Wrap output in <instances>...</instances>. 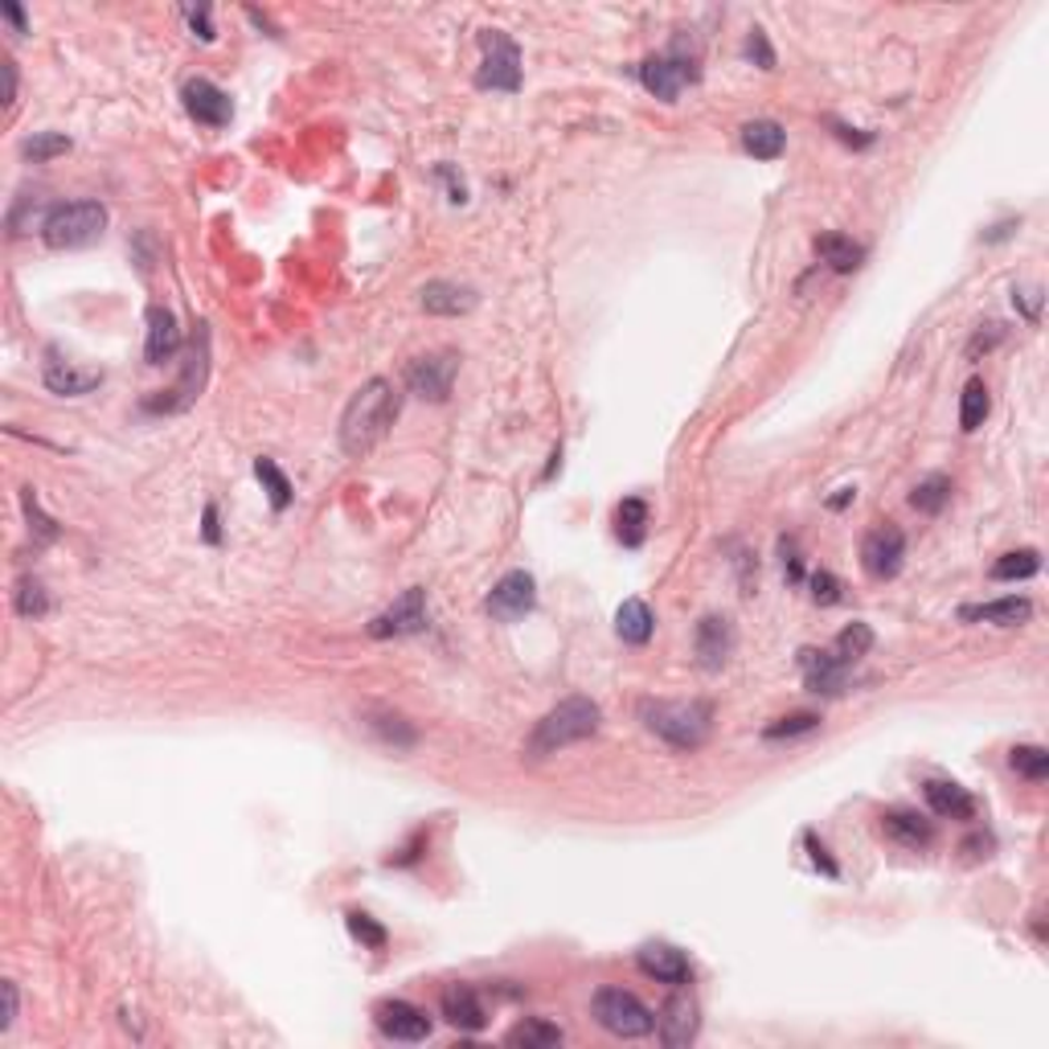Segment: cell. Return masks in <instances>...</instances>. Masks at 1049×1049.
Segmentation results:
<instances>
[{"label":"cell","instance_id":"6da1fadb","mask_svg":"<svg viewBox=\"0 0 1049 1049\" xmlns=\"http://www.w3.org/2000/svg\"><path fill=\"white\" fill-rule=\"evenodd\" d=\"M394 419H398V389L389 386L386 377H370L349 398L345 414H340V447H345V456H370L373 447L389 435Z\"/></svg>","mask_w":1049,"mask_h":1049},{"label":"cell","instance_id":"7a4b0ae2","mask_svg":"<svg viewBox=\"0 0 1049 1049\" xmlns=\"http://www.w3.org/2000/svg\"><path fill=\"white\" fill-rule=\"evenodd\" d=\"M599 726H603V710L594 706L591 697H566L533 726L524 750H529V759H550V755L566 750V746L594 738Z\"/></svg>","mask_w":1049,"mask_h":1049},{"label":"cell","instance_id":"3957f363","mask_svg":"<svg viewBox=\"0 0 1049 1049\" xmlns=\"http://www.w3.org/2000/svg\"><path fill=\"white\" fill-rule=\"evenodd\" d=\"M640 718L656 738H664L677 750H697L710 738L713 726L710 701H643Z\"/></svg>","mask_w":1049,"mask_h":1049},{"label":"cell","instance_id":"277c9868","mask_svg":"<svg viewBox=\"0 0 1049 1049\" xmlns=\"http://www.w3.org/2000/svg\"><path fill=\"white\" fill-rule=\"evenodd\" d=\"M107 230V209L99 202H62L41 221V242L50 251H83L95 246Z\"/></svg>","mask_w":1049,"mask_h":1049},{"label":"cell","instance_id":"5b68a950","mask_svg":"<svg viewBox=\"0 0 1049 1049\" xmlns=\"http://www.w3.org/2000/svg\"><path fill=\"white\" fill-rule=\"evenodd\" d=\"M591 1016L599 1021V1029H607L611 1037H624V1041L648 1037L656 1029V1013L636 992H624V988H599L591 997Z\"/></svg>","mask_w":1049,"mask_h":1049},{"label":"cell","instance_id":"8992f818","mask_svg":"<svg viewBox=\"0 0 1049 1049\" xmlns=\"http://www.w3.org/2000/svg\"><path fill=\"white\" fill-rule=\"evenodd\" d=\"M480 70H475V86L484 91H521V46L505 34V29H484L480 34Z\"/></svg>","mask_w":1049,"mask_h":1049},{"label":"cell","instance_id":"52a82bcc","mask_svg":"<svg viewBox=\"0 0 1049 1049\" xmlns=\"http://www.w3.org/2000/svg\"><path fill=\"white\" fill-rule=\"evenodd\" d=\"M697 79H701L697 58H694V53H685L680 46H673L668 53H652V58H643V67H640V83L664 103H677L680 91H685L689 83H697Z\"/></svg>","mask_w":1049,"mask_h":1049},{"label":"cell","instance_id":"ba28073f","mask_svg":"<svg viewBox=\"0 0 1049 1049\" xmlns=\"http://www.w3.org/2000/svg\"><path fill=\"white\" fill-rule=\"evenodd\" d=\"M902 558H906V533L897 529V524H878V529H869L861 542V566L869 578H878V582H885V578H894L897 570H902Z\"/></svg>","mask_w":1049,"mask_h":1049},{"label":"cell","instance_id":"9c48e42d","mask_svg":"<svg viewBox=\"0 0 1049 1049\" xmlns=\"http://www.w3.org/2000/svg\"><path fill=\"white\" fill-rule=\"evenodd\" d=\"M426 627V591L423 587H410L389 603L382 615H373L370 636L373 640H389V636H414Z\"/></svg>","mask_w":1049,"mask_h":1049},{"label":"cell","instance_id":"30bf717a","mask_svg":"<svg viewBox=\"0 0 1049 1049\" xmlns=\"http://www.w3.org/2000/svg\"><path fill=\"white\" fill-rule=\"evenodd\" d=\"M459 357L456 353H431L410 361L407 370V386L410 394H419L426 402H447L451 398V382H456Z\"/></svg>","mask_w":1049,"mask_h":1049},{"label":"cell","instance_id":"8fae6325","mask_svg":"<svg viewBox=\"0 0 1049 1049\" xmlns=\"http://www.w3.org/2000/svg\"><path fill=\"white\" fill-rule=\"evenodd\" d=\"M533 603H538V582H533V575H529V570H508L489 591V603H484V607H489L492 619L513 624V619L529 615Z\"/></svg>","mask_w":1049,"mask_h":1049},{"label":"cell","instance_id":"7c38bea8","mask_svg":"<svg viewBox=\"0 0 1049 1049\" xmlns=\"http://www.w3.org/2000/svg\"><path fill=\"white\" fill-rule=\"evenodd\" d=\"M373 1021L389 1041H426L431 1037V1016L410 1000H382L373 1009Z\"/></svg>","mask_w":1049,"mask_h":1049},{"label":"cell","instance_id":"4fadbf2b","mask_svg":"<svg viewBox=\"0 0 1049 1049\" xmlns=\"http://www.w3.org/2000/svg\"><path fill=\"white\" fill-rule=\"evenodd\" d=\"M181 103H185L189 116L197 119V123H205V128H226L230 116H234L230 95H226L221 86L209 83V79H189V83L181 86Z\"/></svg>","mask_w":1049,"mask_h":1049},{"label":"cell","instance_id":"5bb4252c","mask_svg":"<svg viewBox=\"0 0 1049 1049\" xmlns=\"http://www.w3.org/2000/svg\"><path fill=\"white\" fill-rule=\"evenodd\" d=\"M694 652L706 673L726 668V661L734 656V627H730L726 615H701V624L694 631Z\"/></svg>","mask_w":1049,"mask_h":1049},{"label":"cell","instance_id":"9a60e30c","mask_svg":"<svg viewBox=\"0 0 1049 1049\" xmlns=\"http://www.w3.org/2000/svg\"><path fill=\"white\" fill-rule=\"evenodd\" d=\"M636 964H640V972L648 976V980L673 984V988H685L689 976H694V967H689V960H685V951H677L673 943H643V948L636 951Z\"/></svg>","mask_w":1049,"mask_h":1049},{"label":"cell","instance_id":"2e32d148","mask_svg":"<svg viewBox=\"0 0 1049 1049\" xmlns=\"http://www.w3.org/2000/svg\"><path fill=\"white\" fill-rule=\"evenodd\" d=\"M656 1025H661V1041L668 1049L689 1046V1041L697 1037V1025H701V1016H697V1000L689 997V992L668 997V1000H664L661 1016H656Z\"/></svg>","mask_w":1049,"mask_h":1049},{"label":"cell","instance_id":"e0dca14e","mask_svg":"<svg viewBox=\"0 0 1049 1049\" xmlns=\"http://www.w3.org/2000/svg\"><path fill=\"white\" fill-rule=\"evenodd\" d=\"M799 664H804V680L812 694L836 697L848 689V668L832 652H816V648H804L799 652Z\"/></svg>","mask_w":1049,"mask_h":1049},{"label":"cell","instance_id":"ac0fdd59","mask_svg":"<svg viewBox=\"0 0 1049 1049\" xmlns=\"http://www.w3.org/2000/svg\"><path fill=\"white\" fill-rule=\"evenodd\" d=\"M177 349H181V324H177V316H172L169 308L153 304L148 308V340H144L148 365H165V361H172Z\"/></svg>","mask_w":1049,"mask_h":1049},{"label":"cell","instance_id":"d6986e66","mask_svg":"<svg viewBox=\"0 0 1049 1049\" xmlns=\"http://www.w3.org/2000/svg\"><path fill=\"white\" fill-rule=\"evenodd\" d=\"M439 1009L443 1016H447V1025H456V1029L463 1033H480L489 1025V1013H484V1004H480V997H475L468 984H451V988L443 992Z\"/></svg>","mask_w":1049,"mask_h":1049},{"label":"cell","instance_id":"ffe728a7","mask_svg":"<svg viewBox=\"0 0 1049 1049\" xmlns=\"http://www.w3.org/2000/svg\"><path fill=\"white\" fill-rule=\"evenodd\" d=\"M923 792H927L931 812L943 816V820H972L976 816V799L967 796V787L951 783V779H931Z\"/></svg>","mask_w":1049,"mask_h":1049},{"label":"cell","instance_id":"44dd1931","mask_svg":"<svg viewBox=\"0 0 1049 1049\" xmlns=\"http://www.w3.org/2000/svg\"><path fill=\"white\" fill-rule=\"evenodd\" d=\"M1029 615H1033V603H1029V599H1016V594H1009V599H997V603H980V607H960V619H964V624L1013 627V624H1025Z\"/></svg>","mask_w":1049,"mask_h":1049},{"label":"cell","instance_id":"7402d4cb","mask_svg":"<svg viewBox=\"0 0 1049 1049\" xmlns=\"http://www.w3.org/2000/svg\"><path fill=\"white\" fill-rule=\"evenodd\" d=\"M423 308L431 316H463L475 308V291L463 288V284H447V279H435L423 288Z\"/></svg>","mask_w":1049,"mask_h":1049},{"label":"cell","instance_id":"603a6c76","mask_svg":"<svg viewBox=\"0 0 1049 1049\" xmlns=\"http://www.w3.org/2000/svg\"><path fill=\"white\" fill-rule=\"evenodd\" d=\"M881 829H885L890 841H897V845H906V848H927L935 841L931 820H923L918 812H906V808L881 816Z\"/></svg>","mask_w":1049,"mask_h":1049},{"label":"cell","instance_id":"cb8c5ba5","mask_svg":"<svg viewBox=\"0 0 1049 1049\" xmlns=\"http://www.w3.org/2000/svg\"><path fill=\"white\" fill-rule=\"evenodd\" d=\"M743 148L755 160H775L787 148V132L779 128L775 119H750L743 128Z\"/></svg>","mask_w":1049,"mask_h":1049},{"label":"cell","instance_id":"d4e9b609","mask_svg":"<svg viewBox=\"0 0 1049 1049\" xmlns=\"http://www.w3.org/2000/svg\"><path fill=\"white\" fill-rule=\"evenodd\" d=\"M103 382L99 370H86L79 373L74 365H67V361H58V357L50 353V361H46V386L53 389V394H67V398H79V394H91V389Z\"/></svg>","mask_w":1049,"mask_h":1049},{"label":"cell","instance_id":"484cf974","mask_svg":"<svg viewBox=\"0 0 1049 1049\" xmlns=\"http://www.w3.org/2000/svg\"><path fill=\"white\" fill-rule=\"evenodd\" d=\"M652 627H656V619H652V607H648L643 599H624V603H619V611H615V631H619L624 643H648L652 640Z\"/></svg>","mask_w":1049,"mask_h":1049},{"label":"cell","instance_id":"4316f807","mask_svg":"<svg viewBox=\"0 0 1049 1049\" xmlns=\"http://www.w3.org/2000/svg\"><path fill=\"white\" fill-rule=\"evenodd\" d=\"M816 254H820V258H824V263H829L836 275H848V272H857V267H861L865 246H861V242H853V238H845V234H820V238H816Z\"/></svg>","mask_w":1049,"mask_h":1049},{"label":"cell","instance_id":"83f0119b","mask_svg":"<svg viewBox=\"0 0 1049 1049\" xmlns=\"http://www.w3.org/2000/svg\"><path fill=\"white\" fill-rule=\"evenodd\" d=\"M508 1046H524V1049H554L562 1046V1029L554 1021H542V1016H529L521 1025H513L505 1033Z\"/></svg>","mask_w":1049,"mask_h":1049},{"label":"cell","instance_id":"f1b7e54d","mask_svg":"<svg viewBox=\"0 0 1049 1049\" xmlns=\"http://www.w3.org/2000/svg\"><path fill=\"white\" fill-rule=\"evenodd\" d=\"M988 410H992V402H988V386H984L980 377H972L964 386V394H960V431H980L984 419H988Z\"/></svg>","mask_w":1049,"mask_h":1049},{"label":"cell","instance_id":"f546056e","mask_svg":"<svg viewBox=\"0 0 1049 1049\" xmlns=\"http://www.w3.org/2000/svg\"><path fill=\"white\" fill-rule=\"evenodd\" d=\"M615 533L624 545H640L643 533H648V505L640 496H627L624 505L615 508Z\"/></svg>","mask_w":1049,"mask_h":1049},{"label":"cell","instance_id":"4dcf8cb0","mask_svg":"<svg viewBox=\"0 0 1049 1049\" xmlns=\"http://www.w3.org/2000/svg\"><path fill=\"white\" fill-rule=\"evenodd\" d=\"M869 648H873V627L861 624V619H857V624H848L845 631H841V636L832 640L829 652H832V656H836V661H841V664H845V668H848V664H853V661H861V656H865V652H869Z\"/></svg>","mask_w":1049,"mask_h":1049},{"label":"cell","instance_id":"1f68e13d","mask_svg":"<svg viewBox=\"0 0 1049 1049\" xmlns=\"http://www.w3.org/2000/svg\"><path fill=\"white\" fill-rule=\"evenodd\" d=\"M370 730L382 738V743H389L394 750H410L414 746V726H410L407 718L402 713H389V710H382V713H370Z\"/></svg>","mask_w":1049,"mask_h":1049},{"label":"cell","instance_id":"d6a6232c","mask_svg":"<svg viewBox=\"0 0 1049 1049\" xmlns=\"http://www.w3.org/2000/svg\"><path fill=\"white\" fill-rule=\"evenodd\" d=\"M951 501V480L948 475H927V480H918L911 492V508H918V513H927V517H935V513H943V505Z\"/></svg>","mask_w":1049,"mask_h":1049},{"label":"cell","instance_id":"836d02e7","mask_svg":"<svg viewBox=\"0 0 1049 1049\" xmlns=\"http://www.w3.org/2000/svg\"><path fill=\"white\" fill-rule=\"evenodd\" d=\"M1037 570H1041V554H1037V550H1013V554H1004L1000 562H992L988 575L997 578V582H1016V578H1033Z\"/></svg>","mask_w":1049,"mask_h":1049},{"label":"cell","instance_id":"e575fe53","mask_svg":"<svg viewBox=\"0 0 1049 1049\" xmlns=\"http://www.w3.org/2000/svg\"><path fill=\"white\" fill-rule=\"evenodd\" d=\"M1009 762H1013L1016 775H1025L1029 783H1041L1049 775V750L1046 746H1013L1009 750Z\"/></svg>","mask_w":1049,"mask_h":1049},{"label":"cell","instance_id":"d590c367","mask_svg":"<svg viewBox=\"0 0 1049 1049\" xmlns=\"http://www.w3.org/2000/svg\"><path fill=\"white\" fill-rule=\"evenodd\" d=\"M50 611V594L37 578H21L17 582V615L21 619H41Z\"/></svg>","mask_w":1049,"mask_h":1049},{"label":"cell","instance_id":"8d00e7d4","mask_svg":"<svg viewBox=\"0 0 1049 1049\" xmlns=\"http://www.w3.org/2000/svg\"><path fill=\"white\" fill-rule=\"evenodd\" d=\"M254 475L267 484V492H272V505L284 513V508L291 505V480L279 468H275V459H254Z\"/></svg>","mask_w":1049,"mask_h":1049},{"label":"cell","instance_id":"74e56055","mask_svg":"<svg viewBox=\"0 0 1049 1049\" xmlns=\"http://www.w3.org/2000/svg\"><path fill=\"white\" fill-rule=\"evenodd\" d=\"M21 153H25V160H34V165H46L53 156L70 153V140L58 136V132H37V136H29L21 144Z\"/></svg>","mask_w":1049,"mask_h":1049},{"label":"cell","instance_id":"f35d334b","mask_svg":"<svg viewBox=\"0 0 1049 1049\" xmlns=\"http://www.w3.org/2000/svg\"><path fill=\"white\" fill-rule=\"evenodd\" d=\"M816 726H820V713H792V718H779V722H771V726L762 730V738H771V743H779V738H796V734H812Z\"/></svg>","mask_w":1049,"mask_h":1049},{"label":"cell","instance_id":"ab89813d","mask_svg":"<svg viewBox=\"0 0 1049 1049\" xmlns=\"http://www.w3.org/2000/svg\"><path fill=\"white\" fill-rule=\"evenodd\" d=\"M345 923H349V931H353V939H361L365 948H386V927H377L373 923L370 914H361V911H349L345 914Z\"/></svg>","mask_w":1049,"mask_h":1049},{"label":"cell","instance_id":"60d3db41","mask_svg":"<svg viewBox=\"0 0 1049 1049\" xmlns=\"http://www.w3.org/2000/svg\"><path fill=\"white\" fill-rule=\"evenodd\" d=\"M21 505H25V517H29V529L37 533V542H53V538H58V524L37 508L34 489H21Z\"/></svg>","mask_w":1049,"mask_h":1049},{"label":"cell","instance_id":"b9f144b4","mask_svg":"<svg viewBox=\"0 0 1049 1049\" xmlns=\"http://www.w3.org/2000/svg\"><path fill=\"white\" fill-rule=\"evenodd\" d=\"M808 587H812V599L820 603V607H832V603H841V578L829 575V570H816V575L808 578Z\"/></svg>","mask_w":1049,"mask_h":1049},{"label":"cell","instance_id":"7bdbcfd3","mask_svg":"<svg viewBox=\"0 0 1049 1049\" xmlns=\"http://www.w3.org/2000/svg\"><path fill=\"white\" fill-rule=\"evenodd\" d=\"M746 58H755L762 70L775 67V50H771V41H767L762 29H750V37H746Z\"/></svg>","mask_w":1049,"mask_h":1049},{"label":"cell","instance_id":"ee69618b","mask_svg":"<svg viewBox=\"0 0 1049 1049\" xmlns=\"http://www.w3.org/2000/svg\"><path fill=\"white\" fill-rule=\"evenodd\" d=\"M0 992H4V1016H0V1033L13 1029V1021H17V984L4 980L0 984Z\"/></svg>","mask_w":1049,"mask_h":1049},{"label":"cell","instance_id":"f6af8a7d","mask_svg":"<svg viewBox=\"0 0 1049 1049\" xmlns=\"http://www.w3.org/2000/svg\"><path fill=\"white\" fill-rule=\"evenodd\" d=\"M804 845L812 848V861L820 865V869H824L829 878H836V873H841V869H836V861H832V857H829V848H824V845H820V841H816V832H808V836H804Z\"/></svg>","mask_w":1049,"mask_h":1049},{"label":"cell","instance_id":"bcb514c9","mask_svg":"<svg viewBox=\"0 0 1049 1049\" xmlns=\"http://www.w3.org/2000/svg\"><path fill=\"white\" fill-rule=\"evenodd\" d=\"M779 545H783V554H787V558H783V570H787V578H792V582H804V566H799L796 542H792V538H783Z\"/></svg>","mask_w":1049,"mask_h":1049},{"label":"cell","instance_id":"7dc6e473","mask_svg":"<svg viewBox=\"0 0 1049 1049\" xmlns=\"http://www.w3.org/2000/svg\"><path fill=\"white\" fill-rule=\"evenodd\" d=\"M189 25H193V34L202 37V41H214V25H209V9H205V4L189 13Z\"/></svg>","mask_w":1049,"mask_h":1049},{"label":"cell","instance_id":"c3c4849f","mask_svg":"<svg viewBox=\"0 0 1049 1049\" xmlns=\"http://www.w3.org/2000/svg\"><path fill=\"white\" fill-rule=\"evenodd\" d=\"M832 128H836V136L845 140V144H853V148H865V144H873V136H857V128H845V123H836V119H832Z\"/></svg>","mask_w":1049,"mask_h":1049},{"label":"cell","instance_id":"681fc988","mask_svg":"<svg viewBox=\"0 0 1049 1049\" xmlns=\"http://www.w3.org/2000/svg\"><path fill=\"white\" fill-rule=\"evenodd\" d=\"M205 542H214V545L221 542V533H218V508H214V505H205Z\"/></svg>","mask_w":1049,"mask_h":1049},{"label":"cell","instance_id":"f907efd6","mask_svg":"<svg viewBox=\"0 0 1049 1049\" xmlns=\"http://www.w3.org/2000/svg\"><path fill=\"white\" fill-rule=\"evenodd\" d=\"M0 17L13 21V25H17V34H25V13H21L17 4H0Z\"/></svg>","mask_w":1049,"mask_h":1049},{"label":"cell","instance_id":"816d5d0a","mask_svg":"<svg viewBox=\"0 0 1049 1049\" xmlns=\"http://www.w3.org/2000/svg\"><path fill=\"white\" fill-rule=\"evenodd\" d=\"M853 496H857V489H841V496H832L829 505H832V508H845L848 501H853Z\"/></svg>","mask_w":1049,"mask_h":1049}]
</instances>
